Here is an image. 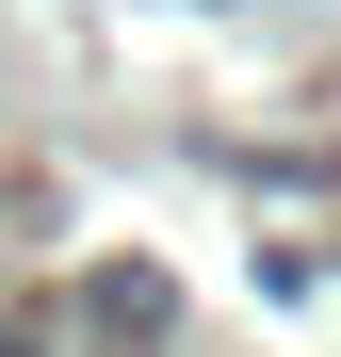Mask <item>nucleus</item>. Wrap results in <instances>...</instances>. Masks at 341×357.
Segmentation results:
<instances>
[{
  "label": "nucleus",
  "mask_w": 341,
  "mask_h": 357,
  "mask_svg": "<svg viewBox=\"0 0 341 357\" xmlns=\"http://www.w3.org/2000/svg\"><path fill=\"white\" fill-rule=\"evenodd\" d=\"M0 357H33V341H0Z\"/></svg>",
  "instance_id": "obj_1"
}]
</instances>
